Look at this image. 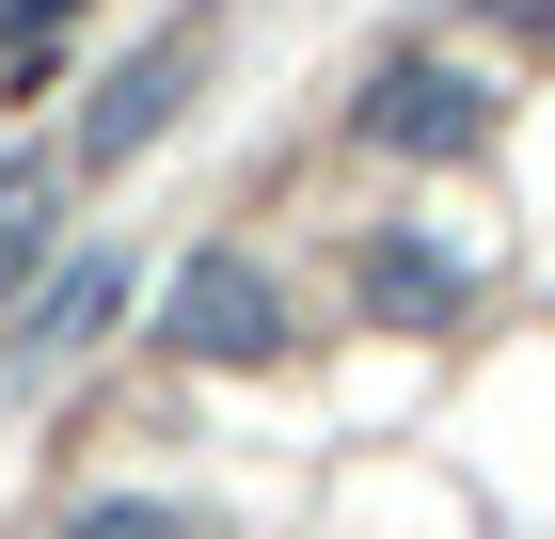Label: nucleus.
Returning a JSON list of instances; mask_svg holds the SVG:
<instances>
[{
	"instance_id": "obj_1",
	"label": "nucleus",
	"mask_w": 555,
	"mask_h": 539,
	"mask_svg": "<svg viewBox=\"0 0 555 539\" xmlns=\"http://www.w3.org/2000/svg\"><path fill=\"white\" fill-rule=\"evenodd\" d=\"M159 349H175V365H222V381H238V365H286V286H270L238 239H207L191 270H175V301H159Z\"/></svg>"
},
{
	"instance_id": "obj_2",
	"label": "nucleus",
	"mask_w": 555,
	"mask_h": 539,
	"mask_svg": "<svg viewBox=\"0 0 555 539\" xmlns=\"http://www.w3.org/2000/svg\"><path fill=\"white\" fill-rule=\"evenodd\" d=\"M191 80H207V33L175 16V33L143 48V64H112V80H95V112H80V175H112V159H143V143H159V127L191 112Z\"/></svg>"
},
{
	"instance_id": "obj_3",
	"label": "nucleus",
	"mask_w": 555,
	"mask_h": 539,
	"mask_svg": "<svg viewBox=\"0 0 555 539\" xmlns=\"http://www.w3.org/2000/svg\"><path fill=\"white\" fill-rule=\"evenodd\" d=\"M365 143H397V159H476V143H492V95H476L461 64H413V48H397L382 80H365Z\"/></svg>"
},
{
	"instance_id": "obj_4",
	"label": "nucleus",
	"mask_w": 555,
	"mask_h": 539,
	"mask_svg": "<svg viewBox=\"0 0 555 539\" xmlns=\"http://www.w3.org/2000/svg\"><path fill=\"white\" fill-rule=\"evenodd\" d=\"M112 301H128V270H112V254L48 270V286H33V318H16V365H64V349H80V333L112 318Z\"/></svg>"
},
{
	"instance_id": "obj_5",
	"label": "nucleus",
	"mask_w": 555,
	"mask_h": 539,
	"mask_svg": "<svg viewBox=\"0 0 555 539\" xmlns=\"http://www.w3.org/2000/svg\"><path fill=\"white\" fill-rule=\"evenodd\" d=\"M365 301H382V318H444V301H461V254L382 239V254H365Z\"/></svg>"
},
{
	"instance_id": "obj_6",
	"label": "nucleus",
	"mask_w": 555,
	"mask_h": 539,
	"mask_svg": "<svg viewBox=\"0 0 555 539\" xmlns=\"http://www.w3.org/2000/svg\"><path fill=\"white\" fill-rule=\"evenodd\" d=\"M48 239H64V222H48V159H0V286H33Z\"/></svg>"
},
{
	"instance_id": "obj_7",
	"label": "nucleus",
	"mask_w": 555,
	"mask_h": 539,
	"mask_svg": "<svg viewBox=\"0 0 555 539\" xmlns=\"http://www.w3.org/2000/svg\"><path fill=\"white\" fill-rule=\"evenodd\" d=\"M64 16H95V0H0V64H48V33Z\"/></svg>"
},
{
	"instance_id": "obj_8",
	"label": "nucleus",
	"mask_w": 555,
	"mask_h": 539,
	"mask_svg": "<svg viewBox=\"0 0 555 539\" xmlns=\"http://www.w3.org/2000/svg\"><path fill=\"white\" fill-rule=\"evenodd\" d=\"M80 539H175L159 508H80Z\"/></svg>"
},
{
	"instance_id": "obj_9",
	"label": "nucleus",
	"mask_w": 555,
	"mask_h": 539,
	"mask_svg": "<svg viewBox=\"0 0 555 539\" xmlns=\"http://www.w3.org/2000/svg\"><path fill=\"white\" fill-rule=\"evenodd\" d=\"M476 16H508L524 48H555V0H476Z\"/></svg>"
}]
</instances>
